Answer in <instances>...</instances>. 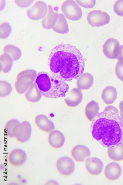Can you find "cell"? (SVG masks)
Returning a JSON list of instances; mask_svg holds the SVG:
<instances>
[{
    "label": "cell",
    "instance_id": "22",
    "mask_svg": "<svg viewBox=\"0 0 123 185\" xmlns=\"http://www.w3.org/2000/svg\"><path fill=\"white\" fill-rule=\"evenodd\" d=\"M107 153L109 157L112 160L118 162L123 160V142L113 147L108 148Z\"/></svg>",
    "mask_w": 123,
    "mask_h": 185
},
{
    "label": "cell",
    "instance_id": "16",
    "mask_svg": "<svg viewBox=\"0 0 123 185\" xmlns=\"http://www.w3.org/2000/svg\"><path fill=\"white\" fill-rule=\"evenodd\" d=\"M34 122L40 129L46 132H50L55 129L53 122L45 115H37L35 117Z\"/></svg>",
    "mask_w": 123,
    "mask_h": 185
},
{
    "label": "cell",
    "instance_id": "7",
    "mask_svg": "<svg viewBox=\"0 0 123 185\" xmlns=\"http://www.w3.org/2000/svg\"><path fill=\"white\" fill-rule=\"evenodd\" d=\"M87 20L92 27H98L108 24L110 20L109 15L100 10H93L89 12Z\"/></svg>",
    "mask_w": 123,
    "mask_h": 185
},
{
    "label": "cell",
    "instance_id": "24",
    "mask_svg": "<svg viewBox=\"0 0 123 185\" xmlns=\"http://www.w3.org/2000/svg\"><path fill=\"white\" fill-rule=\"evenodd\" d=\"M53 30L56 32L61 34H66L69 31L67 21L63 14H59L57 21Z\"/></svg>",
    "mask_w": 123,
    "mask_h": 185
},
{
    "label": "cell",
    "instance_id": "33",
    "mask_svg": "<svg viewBox=\"0 0 123 185\" xmlns=\"http://www.w3.org/2000/svg\"><path fill=\"white\" fill-rule=\"evenodd\" d=\"M18 6L21 8H26L31 5L34 0H14Z\"/></svg>",
    "mask_w": 123,
    "mask_h": 185
},
{
    "label": "cell",
    "instance_id": "21",
    "mask_svg": "<svg viewBox=\"0 0 123 185\" xmlns=\"http://www.w3.org/2000/svg\"><path fill=\"white\" fill-rule=\"evenodd\" d=\"M42 95L37 84L34 83L26 92L25 97L28 101L35 103L37 102L41 99Z\"/></svg>",
    "mask_w": 123,
    "mask_h": 185
},
{
    "label": "cell",
    "instance_id": "25",
    "mask_svg": "<svg viewBox=\"0 0 123 185\" xmlns=\"http://www.w3.org/2000/svg\"><path fill=\"white\" fill-rule=\"evenodd\" d=\"M0 70L6 73L11 70L13 65V59L8 54L3 53L0 56Z\"/></svg>",
    "mask_w": 123,
    "mask_h": 185
},
{
    "label": "cell",
    "instance_id": "3",
    "mask_svg": "<svg viewBox=\"0 0 123 185\" xmlns=\"http://www.w3.org/2000/svg\"><path fill=\"white\" fill-rule=\"evenodd\" d=\"M42 95L49 98L65 97L69 89L65 81L52 73L45 72H39L35 81Z\"/></svg>",
    "mask_w": 123,
    "mask_h": 185
},
{
    "label": "cell",
    "instance_id": "5",
    "mask_svg": "<svg viewBox=\"0 0 123 185\" xmlns=\"http://www.w3.org/2000/svg\"><path fill=\"white\" fill-rule=\"evenodd\" d=\"M61 9L65 17L70 20H78L82 17V10L74 0H69L64 1L61 5Z\"/></svg>",
    "mask_w": 123,
    "mask_h": 185
},
{
    "label": "cell",
    "instance_id": "32",
    "mask_svg": "<svg viewBox=\"0 0 123 185\" xmlns=\"http://www.w3.org/2000/svg\"><path fill=\"white\" fill-rule=\"evenodd\" d=\"M80 6L86 8H93L96 4L95 0H76Z\"/></svg>",
    "mask_w": 123,
    "mask_h": 185
},
{
    "label": "cell",
    "instance_id": "35",
    "mask_svg": "<svg viewBox=\"0 0 123 185\" xmlns=\"http://www.w3.org/2000/svg\"><path fill=\"white\" fill-rule=\"evenodd\" d=\"M117 59L118 61H123V45L120 46Z\"/></svg>",
    "mask_w": 123,
    "mask_h": 185
},
{
    "label": "cell",
    "instance_id": "20",
    "mask_svg": "<svg viewBox=\"0 0 123 185\" xmlns=\"http://www.w3.org/2000/svg\"><path fill=\"white\" fill-rule=\"evenodd\" d=\"M117 92L115 88L111 86H108L103 90L101 98L104 102L107 105L113 104L116 100Z\"/></svg>",
    "mask_w": 123,
    "mask_h": 185
},
{
    "label": "cell",
    "instance_id": "28",
    "mask_svg": "<svg viewBox=\"0 0 123 185\" xmlns=\"http://www.w3.org/2000/svg\"><path fill=\"white\" fill-rule=\"evenodd\" d=\"M0 96L4 97L8 96L11 92L12 88L11 84L5 81H0Z\"/></svg>",
    "mask_w": 123,
    "mask_h": 185
},
{
    "label": "cell",
    "instance_id": "2",
    "mask_svg": "<svg viewBox=\"0 0 123 185\" xmlns=\"http://www.w3.org/2000/svg\"><path fill=\"white\" fill-rule=\"evenodd\" d=\"M92 121V135L102 146L111 148L123 142V120L119 114L103 111Z\"/></svg>",
    "mask_w": 123,
    "mask_h": 185
},
{
    "label": "cell",
    "instance_id": "6",
    "mask_svg": "<svg viewBox=\"0 0 123 185\" xmlns=\"http://www.w3.org/2000/svg\"><path fill=\"white\" fill-rule=\"evenodd\" d=\"M48 7L44 2L37 0L26 11L27 17L33 20H37L44 18L48 12Z\"/></svg>",
    "mask_w": 123,
    "mask_h": 185
},
{
    "label": "cell",
    "instance_id": "13",
    "mask_svg": "<svg viewBox=\"0 0 123 185\" xmlns=\"http://www.w3.org/2000/svg\"><path fill=\"white\" fill-rule=\"evenodd\" d=\"M102 161L96 157L89 158L86 160L85 167L87 172L93 176H96L101 172L103 166Z\"/></svg>",
    "mask_w": 123,
    "mask_h": 185
},
{
    "label": "cell",
    "instance_id": "36",
    "mask_svg": "<svg viewBox=\"0 0 123 185\" xmlns=\"http://www.w3.org/2000/svg\"><path fill=\"white\" fill-rule=\"evenodd\" d=\"M120 116L123 120V100L121 101L119 104Z\"/></svg>",
    "mask_w": 123,
    "mask_h": 185
},
{
    "label": "cell",
    "instance_id": "31",
    "mask_svg": "<svg viewBox=\"0 0 123 185\" xmlns=\"http://www.w3.org/2000/svg\"><path fill=\"white\" fill-rule=\"evenodd\" d=\"M116 74L118 78L123 82V61H118L115 67Z\"/></svg>",
    "mask_w": 123,
    "mask_h": 185
},
{
    "label": "cell",
    "instance_id": "23",
    "mask_svg": "<svg viewBox=\"0 0 123 185\" xmlns=\"http://www.w3.org/2000/svg\"><path fill=\"white\" fill-rule=\"evenodd\" d=\"M100 107L98 103L92 100L87 103L85 109V113L87 118L92 121L99 112Z\"/></svg>",
    "mask_w": 123,
    "mask_h": 185
},
{
    "label": "cell",
    "instance_id": "9",
    "mask_svg": "<svg viewBox=\"0 0 123 185\" xmlns=\"http://www.w3.org/2000/svg\"><path fill=\"white\" fill-rule=\"evenodd\" d=\"M56 166L58 172L62 175L65 176L72 174L75 168L73 161L68 156H63L59 158L57 161Z\"/></svg>",
    "mask_w": 123,
    "mask_h": 185
},
{
    "label": "cell",
    "instance_id": "30",
    "mask_svg": "<svg viewBox=\"0 0 123 185\" xmlns=\"http://www.w3.org/2000/svg\"><path fill=\"white\" fill-rule=\"evenodd\" d=\"M113 9L117 15L123 16V0L116 1L114 5Z\"/></svg>",
    "mask_w": 123,
    "mask_h": 185
},
{
    "label": "cell",
    "instance_id": "4",
    "mask_svg": "<svg viewBox=\"0 0 123 185\" xmlns=\"http://www.w3.org/2000/svg\"><path fill=\"white\" fill-rule=\"evenodd\" d=\"M37 75L36 71L32 69L25 70L19 73L14 83L16 92L20 94L26 92L35 81Z\"/></svg>",
    "mask_w": 123,
    "mask_h": 185
},
{
    "label": "cell",
    "instance_id": "10",
    "mask_svg": "<svg viewBox=\"0 0 123 185\" xmlns=\"http://www.w3.org/2000/svg\"><path fill=\"white\" fill-rule=\"evenodd\" d=\"M119 41L116 39L110 38L107 39L103 46L105 55L110 59H117L120 47Z\"/></svg>",
    "mask_w": 123,
    "mask_h": 185
},
{
    "label": "cell",
    "instance_id": "12",
    "mask_svg": "<svg viewBox=\"0 0 123 185\" xmlns=\"http://www.w3.org/2000/svg\"><path fill=\"white\" fill-rule=\"evenodd\" d=\"M83 94L81 90L77 88L72 89L66 95L64 100L66 105L70 107H74L82 102Z\"/></svg>",
    "mask_w": 123,
    "mask_h": 185
},
{
    "label": "cell",
    "instance_id": "34",
    "mask_svg": "<svg viewBox=\"0 0 123 185\" xmlns=\"http://www.w3.org/2000/svg\"><path fill=\"white\" fill-rule=\"evenodd\" d=\"M104 111H112L118 114L119 113V110L117 108L112 105H109L107 106L105 108Z\"/></svg>",
    "mask_w": 123,
    "mask_h": 185
},
{
    "label": "cell",
    "instance_id": "27",
    "mask_svg": "<svg viewBox=\"0 0 123 185\" xmlns=\"http://www.w3.org/2000/svg\"><path fill=\"white\" fill-rule=\"evenodd\" d=\"M20 122L15 119H12L7 121L5 124L4 127V133L10 138L14 137L13 131L15 127Z\"/></svg>",
    "mask_w": 123,
    "mask_h": 185
},
{
    "label": "cell",
    "instance_id": "18",
    "mask_svg": "<svg viewBox=\"0 0 123 185\" xmlns=\"http://www.w3.org/2000/svg\"><path fill=\"white\" fill-rule=\"evenodd\" d=\"M65 140L63 133L58 130H53L50 132L48 137L49 144L52 148L55 149L62 147L64 144Z\"/></svg>",
    "mask_w": 123,
    "mask_h": 185
},
{
    "label": "cell",
    "instance_id": "26",
    "mask_svg": "<svg viewBox=\"0 0 123 185\" xmlns=\"http://www.w3.org/2000/svg\"><path fill=\"white\" fill-rule=\"evenodd\" d=\"M3 53L9 55L12 58L13 61L18 59L21 57L22 53L19 48L11 44L7 45L3 48Z\"/></svg>",
    "mask_w": 123,
    "mask_h": 185
},
{
    "label": "cell",
    "instance_id": "19",
    "mask_svg": "<svg viewBox=\"0 0 123 185\" xmlns=\"http://www.w3.org/2000/svg\"><path fill=\"white\" fill-rule=\"evenodd\" d=\"M94 81V77L91 74L87 72L83 73L77 79V86L80 90H88L92 86Z\"/></svg>",
    "mask_w": 123,
    "mask_h": 185
},
{
    "label": "cell",
    "instance_id": "29",
    "mask_svg": "<svg viewBox=\"0 0 123 185\" xmlns=\"http://www.w3.org/2000/svg\"><path fill=\"white\" fill-rule=\"evenodd\" d=\"M0 38L5 39L8 37L10 34L12 28L8 22H2L0 24Z\"/></svg>",
    "mask_w": 123,
    "mask_h": 185
},
{
    "label": "cell",
    "instance_id": "14",
    "mask_svg": "<svg viewBox=\"0 0 123 185\" xmlns=\"http://www.w3.org/2000/svg\"><path fill=\"white\" fill-rule=\"evenodd\" d=\"M122 172L120 165L115 162L110 163L106 166L104 170L105 177L108 180L114 181L118 179L121 176Z\"/></svg>",
    "mask_w": 123,
    "mask_h": 185
},
{
    "label": "cell",
    "instance_id": "17",
    "mask_svg": "<svg viewBox=\"0 0 123 185\" xmlns=\"http://www.w3.org/2000/svg\"><path fill=\"white\" fill-rule=\"evenodd\" d=\"M48 12L46 16L42 20L41 24L45 29H52L55 25L58 19L59 14L54 12L50 5L48 6Z\"/></svg>",
    "mask_w": 123,
    "mask_h": 185
},
{
    "label": "cell",
    "instance_id": "15",
    "mask_svg": "<svg viewBox=\"0 0 123 185\" xmlns=\"http://www.w3.org/2000/svg\"><path fill=\"white\" fill-rule=\"evenodd\" d=\"M90 152L89 148L82 145L75 146L71 151V155L74 160L77 162L84 161L90 156Z\"/></svg>",
    "mask_w": 123,
    "mask_h": 185
},
{
    "label": "cell",
    "instance_id": "11",
    "mask_svg": "<svg viewBox=\"0 0 123 185\" xmlns=\"http://www.w3.org/2000/svg\"><path fill=\"white\" fill-rule=\"evenodd\" d=\"M26 158V154L24 151L20 149H15L9 153L7 160L11 166L17 167L22 165L25 163Z\"/></svg>",
    "mask_w": 123,
    "mask_h": 185
},
{
    "label": "cell",
    "instance_id": "1",
    "mask_svg": "<svg viewBox=\"0 0 123 185\" xmlns=\"http://www.w3.org/2000/svg\"><path fill=\"white\" fill-rule=\"evenodd\" d=\"M85 61L79 50L69 44L56 46L51 50L48 58L52 73L65 81L77 79L83 73Z\"/></svg>",
    "mask_w": 123,
    "mask_h": 185
},
{
    "label": "cell",
    "instance_id": "8",
    "mask_svg": "<svg viewBox=\"0 0 123 185\" xmlns=\"http://www.w3.org/2000/svg\"><path fill=\"white\" fill-rule=\"evenodd\" d=\"M31 132L30 123L27 121L19 123L15 127L13 131L14 137L18 142L23 143L30 138Z\"/></svg>",
    "mask_w": 123,
    "mask_h": 185
}]
</instances>
